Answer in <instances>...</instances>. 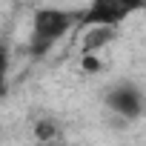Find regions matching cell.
<instances>
[{
	"instance_id": "2",
	"label": "cell",
	"mask_w": 146,
	"mask_h": 146,
	"mask_svg": "<svg viewBox=\"0 0 146 146\" xmlns=\"http://www.w3.org/2000/svg\"><path fill=\"white\" fill-rule=\"evenodd\" d=\"M103 100H106V106H109L115 115H120V117H126V120H135V117L143 115V92H140V86L132 83V80L115 83V86L106 92Z\"/></svg>"
},
{
	"instance_id": "3",
	"label": "cell",
	"mask_w": 146,
	"mask_h": 146,
	"mask_svg": "<svg viewBox=\"0 0 146 146\" xmlns=\"http://www.w3.org/2000/svg\"><path fill=\"white\" fill-rule=\"evenodd\" d=\"M137 6H129V3H117V0H95L89 9L80 12L78 23H89V26H109V29H117V23Z\"/></svg>"
},
{
	"instance_id": "6",
	"label": "cell",
	"mask_w": 146,
	"mask_h": 146,
	"mask_svg": "<svg viewBox=\"0 0 146 146\" xmlns=\"http://www.w3.org/2000/svg\"><path fill=\"white\" fill-rule=\"evenodd\" d=\"M80 66H83L86 75H98V72L103 69V63H100L98 54H80Z\"/></svg>"
},
{
	"instance_id": "5",
	"label": "cell",
	"mask_w": 146,
	"mask_h": 146,
	"mask_svg": "<svg viewBox=\"0 0 146 146\" xmlns=\"http://www.w3.org/2000/svg\"><path fill=\"white\" fill-rule=\"evenodd\" d=\"M117 35V29H109V26H92L86 35H83V54H98L106 43H112Z\"/></svg>"
},
{
	"instance_id": "7",
	"label": "cell",
	"mask_w": 146,
	"mask_h": 146,
	"mask_svg": "<svg viewBox=\"0 0 146 146\" xmlns=\"http://www.w3.org/2000/svg\"><path fill=\"white\" fill-rule=\"evenodd\" d=\"M6 75H9V52L6 46H0V98L6 95Z\"/></svg>"
},
{
	"instance_id": "4",
	"label": "cell",
	"mask_w": 146,
	"mask_h": 146,
	"mask_svg": "<svg viewBox=\"0 0 146 146\" xmlns=\"http://www.w3.org/2000/svg\"><path fill=\"white\" fill-rule=\"evenodd\" d=\"M35 140L40 146H60L63 143V126L54 117H37L35 120Z\"/></svg>"
},
{
	"instance_id": "1",
	"label": "cell",
	"mask_w": 146,
	"mask_h": 146,
	"mask_svg": "<svg viewBox=\"0 0 146 146\" xmlns=\"http://www.w3.org/2000/svg\"><path fill=\"white\" fill-rule=\"evenodd\" d=\"M80 12H63V9H37L32 17V37H29V54L43 57L72 26L78 23Z\"/></svg>"
},
{
	"instance_id": "8",
	"label": "cell",
	"mask_w": 146,
	"mask_h": 146,
	"mask_svg": "<svg viewBox=\"0 0 146 146\" xmlns=\"http://www.w3.org/2000/svg\"><path fill=\"white\" fill-rule=\"evenodd\" d=\"M60 146H63V143H60Z\"/></svg>"
}]
</instances>
